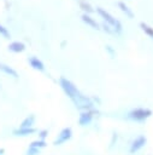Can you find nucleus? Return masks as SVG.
Segmentation results:
<instances>
[{
    "instance_id": "1",
    "label": "nucleus",
    "mask_w": 153,
    "mask_h": 155,
    "mask_svg": "<svg viewBox=\"0 0 153 155\" xmlns=\"http://www.w3.org/2000/svg\"><path fill=\"white\" fill-rule=\"evenodd\" d=\"M59 85H60V87H61V90L64 91V93L75 103V102H77L83 94L80 92V90L77 88V86L73 84V82H71L69 79H66V78H64V76H61L60 79H59Z\"/></svg>"
},
{
    "instance_id": "2",
    "label": "nucleus",
    "mask_w": 153,
    "mask_h": 155,
    "mask_svg": "<svg viewBox=\"0 0 153 155\" xmlns=\"http://www.w3.org/2000/svg\"><path fill=\"white\" fill-rule=\"evenodd\" d=\"M152 110L148 108H135L126 114V117L135 122H143L152 116Z\"/></svg>"
},
{
    "instance_id": "3",
    "label": "nucleus",
    "mask_w": 153,
    "mask_h": 155,
    "mask_svg": "<svg viewBox=\"0 0 153 155\" xmlns=\"http://www.w3.org/2000/svg\"><path fill=\"white\" fill-rule=\"evenodd\" d=\"M96 12L99 13V16L106 22V24H108L110 27H112L113 28V30L116 31V33H120L122 31V23L117 19V18H114L110 12H107L105 8H102V7H96Z\"/></svg>"
},
{
    "instance_id": "4",
    "label": "nucleus",
    "mask_w": 153,
    "mask_h": 155,
    "mask_svg": "<svg viewBox=\"0 0 153 155\" xmlns=\"http://www.w3.org/2000/svg\"><path fill=\"white\" fill-rule=\"evenodd\" d=\"M72 137V128L71 127H64L59 133L58 136L55 137V139L53 140V145H61L64 143H66L67 140H70Z\"/></svg>"
},
{
    "instance_id": "5",
    "label": "nucleus",
    "mask_w": 153,
    "mask_h": 155,
    "mask_svg": "<svg viewBox=\"0 0 153 155\" xmlns=\"http://www.w3.org/2000/svg\"><path fill=\"white\" fill-rule=\"evenodd\" d=\"M146 143H147V138H146V136L141 134V136L136 137V138L131 142V144H130L129 153H130V154H135V153H137L139 150H141V149L146 145Z\"/></svg>"
},
{
    "instance_id": "6",
    "label": "nucleus",
    "mask_w": 153,
    "mask_h": 155,
    "mask_svg": "<svg viewBox=\"0 0 153 155\" xmlns=\"http://www.w3.org/2000/svg\"><path fill=\"white\" fill-rule=\"evenodd\" d=\"M94 114H95V110H83L81 114H80V117H78V125L84 127V126H88L93 117H94Z\"/></svg>"
},
{
    "instance_id": "7",
    "label": "nucleus",
    "mask_w": 153,
    "mask_h": 155,
    "mask_svg": "<svg viewBox=\"0 0 153 155\" xmlns=\"http://www.w3.org/2000/svg\"><path fill=\"white\" fill-rule=\"evenodd\" d=\"M36 132V130L34 127H25V128H22V127H18L16 130H13L12 134L16 136V137H28V136H31Z\"/></svg>"
},
{
    "instance_id": "8",
    "label": "nucleus",
    "mask_w": 153,
    "mask_h": 155,
    "mask_svg": "<svg viewBox=\"0 0 153 155\" xmlns=\"http://www.w3.org/2000/svg\"><path fill=\"white\" fill-rule=\"evenodd\" d=\"M28 63L30 64V67L35 70H39V71H43L45 70V64L42 63V61H40L37 57H29L28 58Z\"/></svg>"
},
{
    "instance_id": "9",
    "label": "nucleus",
    "mask_w": 153,
    "mask_h": 155,
    "mask_svg": "<svg viewBox=\"0 0 153 155\" xmlns=\"http://www.w3.org/2000/svg\"><path fill=\"white\" fill-rule=\"evenodd\" d=\"M25 50V45L20 41H13L8 45V51L11 52H14V53H19V52H23Z\"/></svg>"
},
{
    "instance_id": "10",
    "label": "nucleus",
    "mask_w": 153,
    "mask_h": 155,
    "mask_svg": "<svg viewBox=\"0 0 153 155\" xmlns=\"http://www.w3.org/2000/svg\"><path fill=\"white\" fill-rule=\"evenodd\" d=\"M82 21L86 23V24H88V25H90L92 28H94V29H100V24L94 19V18H92L89 15H87V13H83L82 15Z\"/></svg>"
},
{
    "instance_id": "11",
    "label": "nucleus",
    "mask_w": 153,
    "mask_h": 155,
    "mask_svg": "<svg viewBox=\"0 0 153 155\" xmlns=\"http://www.w3.org/2000/svg\"><path fill=\"white\" fill-rule=\"evenodd\" d=\"M35 120H36L35 115H34V114H30V115H28L27 117H24V120L20 122L19 127H22V128H25V127H33L34 124H35Z\"/></svg>"
},
{
    "instance_id": "12",
    "label": "nucleus",
    "mask_w": 153,
    "mask_h": 155,
    "mask_svg": "<svg viewBox=\"0 0 153 155\" xmlns=\"http://www.w3.org/2000/svg\"><path fill=\"white\" fill-rule=\"evenodd\" d=\"M0 70H1L2 73H5V74H7V75L12 76V78H18V73H17V71H16L13 68L8 67L7 64L0 63Z\"/></svg>"
},
{
    "instance_id": "13",
    "label": "nucleus",
    "mask_w": 153,
    "mask_h": 155,
    "mask_svg": "<svg viewBox=\"0 0 153 155\" xmlns=\"http://www.w3.org/2000/svg\"><path fill=\"white\" fill-rule=\"evenodd\" d=\"M117 5H118V7L120 8V11H122L123 13H125L126 17H129V18H133V17H134V12H133V10L129 8V6H128L124 1H119Z\"/></svg>"
},
{
    "instance_id": "14",
    "label": "nucleus",
    "mask_w": 153,
    "mask_h": 155,
    "mask_svg": "<svg viewBox=\"0 0 153 155\" xmlns=\"http://www.w3.org/2000/svg\"><path fill=\"white\" fill-rule=\"evenodd\" d=\"M80 7L88 15V13H92V12H94V8L92 7V5L89 4V2H87L86 0H80Z\"/></svg>"
},
{
    "instance_id": "15",
    "label": "nucleus",
    "mask_w": 153,
    "mask_h": 155,
    "mask_svg": "<svg viewBox=\"0 0 153 155\" xmlns=\"http://www.w3.org/2000/svg\"><path fill=\"white\" fill-rule=\"evenodd\" d=\"M140 28H141V29H142V30H143V31H145V33L153 40V28H152L151 25H148V24L145 23V22H141V23H140Z\"/></svg>"
},
{
    "instance_id": "16",
    "label": "nucleus",
    "mask_w": 153,
    "mask_h": 155,
    "mask_svg": "<svg viewBox=\"0 0 153 155\" xmlns=\"http://www.w3.org/2000/svg\"><path fill=\"white\" fill-rule=\"evenodd\" d=\"M29 147H34V148H37V149H42V148H46L47 147V143H46V140H42V139H36V140H33L30 144H29Z\"/></svg>"
},
{
    "instance_id": "17",
    "label": "nucleus",
    "mask_w": 153,
    "mask_h": 155,
    "mask_svg": "<svg viewBox=\"0 0 153 155\" xmlns=\"http://www.w3.org/2000/svg\"><path fill=\"white\" fill-rule=\"evenodd\" d=\"M25 155H40V149L34 148V147H28Z\"/></svg>"
},
{
    "instance_id": "18",
    "label": "nucleus",
    "mask_w": 153,
    "mask_h": 155,
    "mask_svg": "<svg viewBox=\"0 0 153 155\" xmlns=\"http://www.w3.org/2000/svg\"><path fill=\"white\" fill-rule=\"evenodd\" d=\"M0 35H2V36L6 38V39H10V38H11L10 31H8L7 28H5L2 24H0Z\"/></svg>"
},
{
    "instance_id": "19",
    "label": "nucleus",
    "mask_w": 153,
    "mask_h": 155,
    "mask_svg": "<svg viewBox=\"0 0 153 155\" xmlns=\"http://www.w3.org/2000/svg\"><path fill=\"white\" fill-rule=\"evenodd\" d=\"M47 136H48V130H42V131L39 132V139L45 140V138H46Z\"/></svg>"
},
{
    "instance_id": "20",
    "label": "nucleus",
    "mask_w": 153,
    "mask_h": 155,
    "mask_svg": "<svg viewBox=\"0 0 153 155\" xmlns=\"http://www.w3.org/2000/svg\"><path fill=\"white\" fill-rule=\"evenodd\" d=\"M116 142H117V134L113 133V134H112V138H111V142H110V145H108V149H112V148L114 147Z\"/></svg>"
},
{
    "instance_id": "21",
    "label": "nucleus",
    "mask_w": 153,
    "mask_h": 155,
    "mask_svg": "<svg viewBox=\"0 0 153 155\" xmlns=\"http://www.w3.org/2000/svg\"><path fill=\"white\" fill-rule=\"evenodd\" d=\"M101 27L104 28V30H105V31H107V33H110V34H111V33H114L113 28H112V27H110V25H108V24H106V23H102V25H101Z\"/></svg>"
},
{
    "instance_id": "22",
    "label": "nucleus",
    "mask_w": 153,
    "mask_h": 155,
    "mask_svg": "<svg viewBox=\"0 0 153 155\" xmlns=\"http://www.w3.org/2000/svg\"><path fill=\"white\" fill-rule=\"evenodd\" d=\"M4 153H5V149L1 148V149H0V155H4Z\"/></svg>"
}]
</instances>
